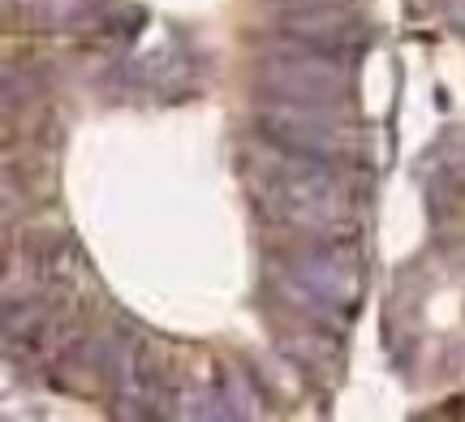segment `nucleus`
Returning <instances> with one entry per match:
<instances>
[{
    "label": "nucleus",
    "mask_w": 465,
    "mask_h": 422,
    "mask_svg": "<svg viewBox=\"0 0 465 422\" xmlns=\"http://www.w3.org/2000/svg\"><path fill=\"white\" fill-rule=\"evenodd\" d=\"M267 86L289 103H323L336 91V69L328 61H311V56H276V65L267 69Z\"/></svg>",
    "instance_id": "obj_2"
},
{
    "label": "nucleus",
    "mask_w": 465,
    "mask_h": 422,
    "mask_svg": "<svg viewBox=\"0 0 465 422\" xmlns=\"http://www.w3.org/2000/svg\"><path fill=\"white\" fill-rule=\"evenodd\" d=\"M272 194H276L272 203L281 207L293 224H306V229L332 224L336 207H341V190L332 186V177L323 169H311V164H289L276 177Z\"/></svg>",
    "instance_id": "obj_1"
}]
</instances>
